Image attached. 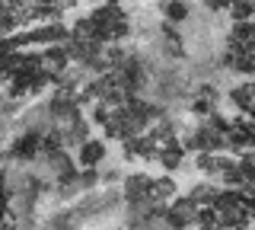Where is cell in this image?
Returning <instances> with one entry per match:
<instances>
[{
	"label": "cell",
	"instance_id": "1",
	"mask_svg": "<svg viewBox=\"0 0 255 230\" xmlns=\"http://www.w3.org/2000/svg\"><path fill=\"white\" fill-rule=\"evenodd\" d=\"M102 157H106V144L96 141V138H86L77 150V163L83 166V170H93L96 163H102Z\"/></svg>",
	"mask_w": 255,
	"mask_h": 230
},
{
	"label": "cell",
	"instance_id": "2",
	"mask_svg": "<svg viewBox=\"0 0 255 230\" xmlns=\"http://www.w3.org/2000/svg\"><path fill=\"white\" fill-rule=\"evenodd\" d=\"M175 192H179L175 182L169 176H159V179L150 182V205L159 208V205H166V202H175Z\"/></svg>",
	"mask_w": 255,
	"mask_h": 230
},
{
	"label": "cell",
	"instance_id": "3",
	"mask_svg": "<svg viewBox=\"0 0 255 230\" xmlns=\"http://www.w3.org/2000/svg\"><path fill=\"white\" fill-rule=\"evenodd\" d=\"M159 163H163V166H166L169 173H172L175 166L182 163V144H179L175 138H169V141H166V147L159 150Z\"/></svg>",
	"mask_w": 255,
	"mask_h": 230
},
{
	"label": "cell",
	"instance_id": "4",
	"mask_svg": "<svg viewBox=\"0 0 255 230\" xmlns=\"http://www.w3.org/2000/svg\"><path fill=\"white\" fill-rule=\"evenodd\" d=\"M163 13H166V19H172V22H185L188 19V3L185 0H166Z\"/></svg>",
	"mask_w": 255,
	"mask_h": 230
},
{
	"label": "cell",
	"instance_id": "5",
	"mask_svg": "<svg viewBox=\"0 0 255 230\" xmlns=\"http://www.w3.org/2000/svg\"><path fill=\"white\" fill-rule=\"evenodd\" d=\"M252 163H255V150H252Z\"/></svg>",
	"mask_w": 255,
	"mask_h": 230
},
{
	"label": "cell",
	"instance_id": "6",
	"mask_svg": "<svg viewBox=\"0 0 255 230\" xmlns=\"http://www.w3.org/2000/svg\"><path fill=\"white\" fill-rule=\"evenodd\" d=\"M236 230H249V227H236Z\"/></svg>",
	"mask_w": 255,
	"mask_h": 230
}]
</instances>
